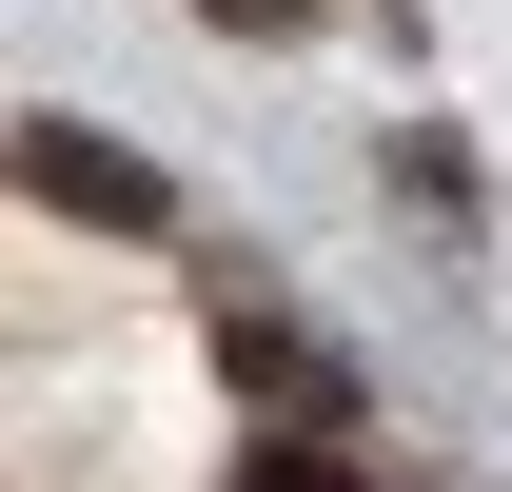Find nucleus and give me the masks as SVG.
I'll list each match as a JSON object with an SVG mask.
<instances>
[{"label":"nucleus","mask_w":512,"mask_h":492,"mask_svg":"<svg viewBox=\"0 0 512 492\" xmlns=\"http://www.w3.org/2000/svg\"><path fill=\"white\" fill-rule=\"evenodd\" d=\"M217 20H256V40H276V20H296V0H217Z\"/></svg>","instance_id":"7ed1b4c3"},{"label":"nucleus","mask_w":512,"mask_h":492,"mask_svg":"<svg viewBox=\"0 0 512 492\" xmlns=\"http://www.w3.org/2000/svg\"><path fill=\"white\" fill-rule=\"evenodd\" d=\"M237 492H375V473H355L335 433H256V453H237Z\"/></svg>","instance_id":"f03ea898"},{"label":"nucleus","mask_w":512,"mask_h":492,"mask_svg":"<svg viewBox=\"0 0 512 492\" xmlns=\"http://www.w3.org/2000/svg\"><path fill=\"white\" fill-rule=\"evenodd\" d=\"M20 158H40V197H79V217H158V178H138V158H99L79 119H40Z\"/></svg>","instance_id":"f257e3e1"}]
</instances>
